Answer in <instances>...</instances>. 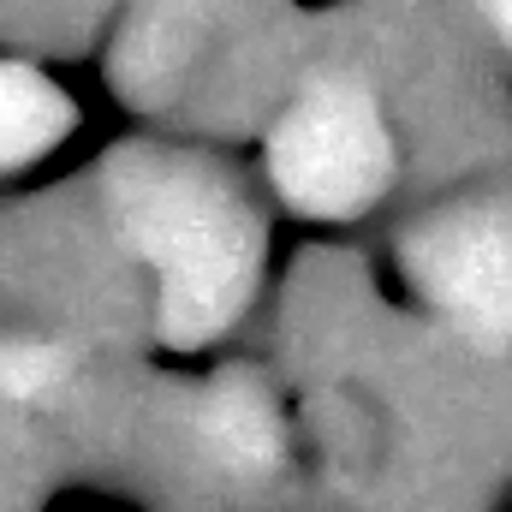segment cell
<instances>
[{
    "label": "cell",
    "mask_w": 512,
    "mask_h": 512,
    "mask_svg": "<svg viewBox=\"0 0 512 512\" xmlns=\"http://www.w3.org/2000/svg\"><path fill=\"white\" fill-rule=\"evenodd\" d=\"M108 215L155 274L167 346L227 334L262 268V227L233 173L185 149H120L108 161Z\"/></svg>",
    "instance_id": "cell-1"
},
{
    "label": "cell",
    "mask_w": 512,
    "mask_h": 512,
    "mask_svg": "<svg viewBox=\"0 0 512 512\" xmlns=\"http://www.w3.org/2000/svg\"><path fill=\"white\" fill-rule=\"evenodd\" d=\"M280 197L304 215H358L393 179V137L382 108L352 78H316L280 114L268 143Z\"/></svg>",
    "instance_id": "cell-2"
},
{
    "label": "cell",
    "mask_w": 512,
    "mask_h": 512,
    "mask_svg": "<svg viewBox=\"0 0 512 512\" xmlns=\"http://www.w3.org/2000/svg\"><path fill=\"white\" fill-rule=\"evenodd\" d=\"M423 298L477 346L512 340V197L453 203L405 239Z\"/></svg>",
    "instance_id": "cell-3"
},
{
    "label": "cell",
    "mask_w": 512,
    "mask_h": 512,
    "mask_svg": "<svg viewBox=\"0 0 512 512\" xmlns=\"http://www.w3.org/2000/svg\"><path fill=\"white\" fill-rule=\"evenodd\" d=\"M197 429H203V447L227 471L262 477L280 465V411L251 370H227L209 382L203 405H197Z\"/></svg>",
    "instance_id": "cell-4"
},
{
    "label": "cell",
    "mask_w": 512,
    "mask_h": 512,
    "mask_svg": "<svg viewBox=\"0 0 512 512\" xmlns=\"http://www.w3.org/2000/svg\"><path fill=\"white\" fill-rule=\"evenodd\" d=\"M72 131V96L48 84L36 66L0 60V173L36 161Z\"/></svg>",
    "instance_id": "cell-5"
},
{
    "label": "cell",
    "mask_w": 512,
    "mask_h": 512,
    "mask_svg": "<svg viewBox=\"0 0 512 512\" xmlns=\"http://www.w3.org/2000/svg\"><path fill=\"white\" fill-rule=\"evenodd\" d=\"M66 370H72V358L54 340H0V399L36 405L66 382Z\"/></svg>",
    "instance_id": "cell-6"
},
{
    "label": "cell",
    "mask_w": 512,
    "mask_h": 512,
    "mask_svg": "<svg viewBox=\"0 0 512 512\" xmlns=\"http://www.w3.org/2000/svg\"><path fill=\"white\" fill-rule=\"evenodd\" d=\"M477 6H483V12H489V18H495V24L512 36V0H477Z\"/></svg>",
    "instance_id": "cell-7"
}]
</instances>
